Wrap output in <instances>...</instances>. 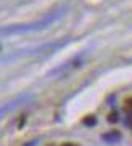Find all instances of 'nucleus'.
Masks as SVG:
<instances>
[{
  "label": "nucleus",
  "instance_id": "1",
  "mask_svg": "<svg viewBox=\"0 0 132 146\" xmlns=\"http://www.w3.org/2000/svg\"><path fill=\"white\" fill-rule=\"evenodd\" d=\"M61 11H56V13H52V15H47L41 20L34 21V23H27V25H18V26H11V28H7L3 34L7 33H20V31H34V29H42V28L48 26L52 21H55L58 16H60Z\"/></svg>",
  "mask_w": 132,
  "mask_h": 146
},
{
  "label": "nucleus",
  "instance_id": "2",
  "mask_svg": "<svg viewBox=\"0 0 132 146\" xmlns=\"http://www.w3.org/2000/svg\"><path fill=\"white\" fill-rule=\"evenodd\" d=\"M63 146H79V145H74V143H65Z\"/></svg>",
  "mask_w": 132,
  "mask_h": 146
},
{
  "label": "nucleus",
  "instance_id": "3",
  "mask_svg": "<svg viewBox=\"0 0 132 146\" xmlns=\"http://www.w3.org/2000/svg\"><path fill=\"white\" fill-rule=\"evenodd\" d=\"M127 106H131V107H127V109H129V110H132V99L129 101V102H127Z\"/></svg>",
  "mask_w": 132,
  "mask_h": 146
}]
</instances>
